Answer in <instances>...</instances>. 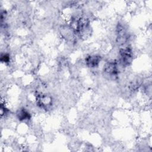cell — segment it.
<instances>
[{
	"instance_id": "obj_1",
	"label": "cell",
	"mask_w": 152,
	"mask_h": 152,
	"mask_svg": "<svg viewBox=\"0 0 152 152\" xmlns=\"http://www.w3.org/2000/svg\"><path fill=\"white\" fill-rule=\"evenodd\" d=\"M86 62L87 65L90 67H96L98 65L100 62V59L99 57L97 56H90L86 58Z\"/></svg>"
},
{
	"instance_id": "obj_2",
	"label": "cell",
	"mask_w": 152,
	"mask_h": 152,
	"mask_svg": "<svg viewBox=\"0 0 152 152\" xmlns=\"http://www.w3.org/2000/svg\"><path fill=\"white\" fill-rule=\"evenodd\" d=\"M29 113L28 112H27L25 111H22L20 112V114H19V118L20 120H28L29 118Z\"/></svg>"
}]
</instances>
